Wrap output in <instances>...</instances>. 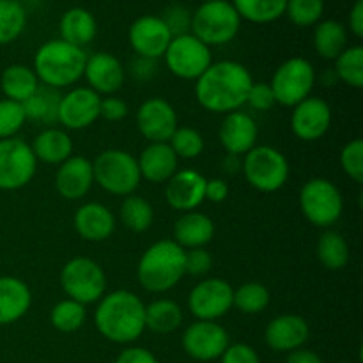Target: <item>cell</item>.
<instances>
[{
	"label": "cell",
	"instance_id": "cell-4",
	"mask_svg": "<svg viewBox=\"0 0 363 363\" xmlns=\"http://www.w3.org/2000/svg\"><path fill=\"white\" fill-rule=\"evenodd\" d=\"M184 277V248L174 240H160L145 248L137 266L138 284L147 293L174 289Z\"/></svg>",
	"mask_w": 363,
	"mask_h": 363
},
{
	"label": "cell",
	"instance_id": "cell-49",
	"mask_svg": "<svg viewBox=\"0 0 363 363\" xmlns=\"http://www.w3.org/2000/svg\"><path fill=\"white\" fill-rule=\"evenodd\" d=\"M128 116V105L117 96H105L99 101V117L110 123L123 121Z\"/></svg>",
	"mask_w": 363,
	"mask_h": 363
},
{
	"label": "cell",
	"instance_id": "cell-41",
	"mask_svg": "<svg viewBox=\"0 0 363 363\" xmlns=\"http://www.w3.org/2000/svg\"><path fill=\"white\" fill-rule=\"evenodd\" d=\"M284 14L296 27H315L325 14V0H287Z\"/></svg>",
	"mask_w": 363,
	"mask_h": 363
},
{
	"label": "cell",
	"instance_id": "cell-24",
	"mask_svg": "<svg viewBox=\"0 0 363 363\" xmlns=\"http://www.w3.org/2000/svg\"><path fill=\"white\" fill-rule=\"evenodd\" d=\"M117 220L113 213L101 202H87L80 206L73 216V227L85 241L101 243L113 234Z\"/></svg>",
	"mask_w": 363,
	"mask_h": 363
},
{
	"label": "cell",
	"instance_id": "cell-47",
	"mask_svg": "<svg viewBox=\"0 0 363 363\" xmlns=\"http://www.w3.org/2000/svg\"><path fill=\"white\" fill-rule=\"evenodd\" d=\"M247 105L257 110V112H268V110H272L277 105L272 85L264 84V82H254L250 91H248Z\"/></svg>",
	"mask_w": 363,
	"mask_h": 363
},
{
	"label": "cell",
	"instance_id": "cell-18",
	"mask_svg": "<svg viewBox=\"0 0 363 363\" xmlns=\"http://www.w3.org/2000/svg\"><path fill=\"white\" fill-rule=\"evenodd\" d=\"M333 113L328 103L318 96H308L293 106L291 130L303 142H315L328 133Z\"/></svg>",
	"mask_w": 363,
	"mask_h": 363
},
{
	"label": "cell",
	"instance_id": "cell-51",
	"mask_svg": "<svg viewBox=\"0 0 363 363\" xmlns=\"http://www.w3.org/2000/svg\"><path fill=\"white\" fill-rule=\"evenodd\" d=\"M116 363H158L155 354L140 346H130L119 353Z\"/></svg>",
	"mask_w": 363,
	"mask_h": 363
},
{
	"label": "cell",
	"instance_id": "cell-45",
	"mask_svg": "<svg viewBox=\"0 0 363 363\" xmlns=\"http://www.w3.org/2000/svg\"><path fill=\"white\" fill-rule=\"evenodd\" d=\"M163 21H165L167 28L170 30L172 38L183 34H190L191 28V11L188 9L183 4H172V6L167 7L163 11L162 16Z\"/></svg>",
	"mask_w": 363,
	"mask_h": 363
},
{
	"label": "cell",
	"instance_id": "cell-17",
	"mask_svg": "<svg viewBox=\"0 0 363 363\" xmlns=\"http://www.w3.org/2000/svg\"><path fill=\"white\" fill-rule=\"evenodd\" d=\"M101 96L89 87H73L60 96L57 123L66 130H85L99 119Z\"/></svg>",
	"mask_w": 363,
	"mask_h": 363
},
{
	"label": "cell",
	"instance_id": "cell-21",
	"mask_svg": "<svg viewBox=\"0 0 363 363\" xmlns=\"http://www.w3.org/2000/svg\"><path fill=\"white\" fill-rule=\"evenodd\" d=\"M257 123L250 113L241 112V110L225 113L222 124H220L218 138L227 155L245 156L257 145Z\"/></svg>",
	"mask_w": 363,
	"mask_h": 363
},
{
	"label": "cell",
	"instance_id": "cell-39",
	"mask_svg": "<svg viewBox=\"0 0 363 363\" xmlns=\"http://www.w3.org/2000/svg\"><path fill=\"white\" fill-rule=\"evenodd\" d=\"M337 80L344 82L347 87L362 89L363 87V46L353 45L347 46L342 53L335 59Z\"/></svg>",
	"mask_w": 363,
	"mask_h": 363
},
{
	"label": "cell",
	"instance_id": "cell-9",
	"mask_svg": "<svg viewBox=\"0 0 363 363\" xmlns=\"http://www.w3.org/2000/svg\"><path fill=\"white\" fill-rule=\"evenodd\" d=\"M60 287L78 303H98L106 293V273L94 259L73 257L60 269Z\"/></svg>",
	"mask_w": 363,
	"mask_h": 363
},
{
	"label": "cell",
	"instance_id": "cell-34",
	"mask_svg": "<svg viewBox=\"0 0 363 363\" xmlns=\"http://www.w3.org/2000/svg\"><path fill=\"white\" fill-rule=\"evenodd\" d=\"M319 262L330 272H340L350 262V245L346 238L339 230L326 229L319 236L318 247H315Z\"/></svg>",
	"mask_w": 363,
	"mask_h": 363
},
{
	"label": "cell",
	"instance_id": "cell-55",
	"mask_svg": "<svg viewBox=\"0 0 363 363\" xmlns=\"http://www.w3.org/2000/svg\"><path fill=\"white\" fill-rule=\"evenodd\" d=\"M201 2H215V0H201Z\"/></svg>",
	"mask_w": 363,
	"mask_h": 363
},
{
	"label": "cell",
	"instance_id": "cell-50",
	"mask_svg": "<svg viewBox=\"0 0 363 363\" xmlns=\"http://www.w3.org/2000/svg\"><path fill=\"white\" fill-rule=\"evenodd\" d=\"M130 71L131 78L137 82H149L158 74V60L147 59V57H135L130 62Z\"/></svg>",
	"mask_w": 363,
	"mask_h": 363
},
{
	"label": "cell",
	"instance_id": "cell-14",
	"mask_svg": "<svg viewBox=\"0 0 363 363\" xmlns=\"http://www.w3.org/2000/svg\"><path fill=\"white\" fill-rule=\"evenodd\" d=\"M184 353L197 362L218 360L229 347L230 337L227 330L216 321H195L181 337Z\"/></svg>",
	"mask_w": 363,
	"mask_h": 363
},
{
	"label": "cell",
	"instance_id": "cell-36",
	"mask_svg": "<svg viewBox=\"0 0 363 363\" xmlns=\"http://www.w3.org/2000/svg\"><path fill=\"white\" fill-rule=\"evenodd\" d=\"M119 220L128 230L131 233H145L152 225L155 220V209L147 199L140 195H128L124 197L123 204L119 208Z\"/></svg>",
	"mask_w": 363,
	"mask_h": 363
},
{
	"label": "cell",
	"instance_id": "cell-54",
	"mask_svg": "<svg viewBox=\"0 0 363 363\" xmlns=\"http://www.w3.org/2000/svg\"><path fill=\"white\" fill-rule=\"evenodd\" d=\"M286 363H325L315 351L307 350V347H298L287 354Z\"/></svg>",
	"mask_w": 363,
	"mask_h": 363
},
{
	"label": "cell",
	"instance_id": "cell-3",
	"mask_svg": "<svg viewBox=\"0 0 363 363\" xmlns=\"http://www.w3.org/2000/svg\"><path fill=\"white\" fill-rule=\"evenodd\" d=\"M87 53L84 48L69 45L62 39H50L43 43L34 55V69L39 84L50 89L73 87L84 78Z\"/></svg>",
	"mask_w": 363,
	"mask_h": 363
},
{
	"label": "cell",
	"instance_id": "cell-56",
	"mask_svg": "<svg viewBox=\"0 0 363 363\" xmlns=\"http://www.w3.org/2000/svg\"><path fill=\"white\" fill-rule=\"evenodd\" d=\"M337 363H351V362H337Z\"/></svg>",
	"mask_w": 363,
	"mask_h": 363
},
{
	"label": "cell",
	"instance_id": "cell-22",
	"mask_svg": "<svg viewBox=\"0 0 363 363\" xmlns=\"http://www.w3.org/2000/svg\"><path fill=\"white\" fill-rule=\"evenodd\" d=\"M311 337L307 319L296 314H282L273 318L264 330V340L273 351L291 353L303 347Z\"/></svg>",
	"mask_w": 363,
	"mask_h": 363
},
{
	"label": "cell",
	"instance_id": "cell-30",
	"mask_svg": "<svg viewBox=\"0 0 363 363\" xmlns=\"http://www.w3.org/2000/svg\"><path fill=\"white\" fill-rule=\"evenodd\" d=\"M39 80L34 69L25 64H11L2 71L0 89L6 99L16 103H25L39 87Z\"/></svg>",
	"mask_w": 363,
	"mask_h": 363
},
{
	"label": "cell",
	"instance_id": "cell-25",
	"mask_svg": "<svg viewBox=\"0 0 363 363\" xmlns=\"http://www.w3.org/2000/svg\"><path fill=\"white\" fill-rule=\"evenodd\" d=\"M137 163L142 179L155 184L167 183L179 170V158L172 151L169 142L149 144L140 152V156L137 158Z\"/></svg>",
	"mask_w": 363,
	"mask_h": 363
},
{
	"label": "cell",
	"instance_id": "cell-38",
	"mask_svg": "<svg viewBox=\"0 0 363 363\" xmlns=\"http://www.w3.org/2000/svg\"><path fill=\"white\" fill-rule=\"evenodd\" d=\"M272 294L268 287L261 282H245L238 289H234L233 308L240 311L241 314L255 315L261 314L269 305Z\"/></svg>",
	"mask_w": 363,
	"mask_h": 363
},
{
	"label": "cell",
	"instance_id": "cell-32",
	"mask_svg": "<svg viewBox=\"0 0 363 363\" xmlns=\"http://www.w3.org/2000/svg\"><path fill=\"white\" fill-rule=\"evenodd\" d=\"M60 92L57 89H50L46 85H39L38 91L30 96L23 105V112L27 121H35L45 126H52L57 123V112H59Z\"/></svg>",
	"mask_w": 363,
	"mask_h": 363
},
{
	"label": "cell",
	"instance_id": "cell-19",
	"mask_svg": "<svg viewBox=\"0 0 363 363\" xmlns=\"http://www.w3.org/2000/svg\"><path fill=\"white\" fill-rule=\"evenodd\" d=\"M84 78L87 80V87L92 89L96 94L113 96L123 87L126 69L123 67V62L112 53L96 52L87 55Z\"/></svg>",
	"mask_w": 363,
	"mask_h": 363
},
{
	"label": "cell",
	"instance_id": "cell-7",
	"mask_svg": "<svg viewBox=\"0 0 363 363\" xmlns=\"http://www.w3.org/2000/svg\"><path fill=\"white\" fill-rule=\"evenodd\" d=\"M245 179L262 194H273L286 186L289 179V162L279 149L272 145H255L241 158Z\"/></svg>",
	"mask_w": 363,
	"mask_h": 363
},
{
	"label": "cell",
	"instance_id": "cell-13",
	"mask_svg": "<svg viewBox=\"0 0 363 363\" xmlns=\"http://www.w3.org/2000/svg\"><path fill=\"white\" fill-rule=\"evenodd\" d=\"M234 287L227 280L204 279L188 294V311L197 321H218L233 311Z\"/></svg>",
	"mask_w": 363,
	"mask_h": 363
},
{
	"label": "cell",
	"instance_id": "cell-12",
	"mask_svg": "<svg viewBox=\"0 0 363 363\" xmlns=\"http://www.w3.org/2000/svg\"><path fill=\"white\" fill-rule=\"evenodd\" d=\"M167 69L181 80H197L213 62L211 48L194 34L176 35L165 52Z\"/></svg>",
	"mask_w": 363,
	"mask_h": 363
},
{
	"label": "cell",
	"instance_id": "cell-10",
	"mask_svg": "<svg viewBox=\"0 0 363 363\" xmlns=\"http://www.w3.org/2000/svg\"><path fill=\"white\" fill-rule=\"evenodd\" d=\"M315 84V69L311 60L303 57H291L284 60L273 73L272 91L275 101L282 106H296L308 98Z\"/></svg>",
	"mask_w": 363,
	"mask_h": 363
},
{
	"label": "cell",
	"instance_id": "cell-43",
	"mask_svg": "<svg viewBox=\"0 0 363 363\" xmlns=\"http://www.w3.org/2000/svg\"><path fill=\"white\" fill-rule=\"evenodd\" d=\"M27 123L23 105L11 99H0V140L16 137L18 131Z\"/></svg>",
	"mask_w": 363,
	"mask_h": 363
},
{
	"label": "cell",
	"instance_id": "cell-31",
	"mask_svg": "<svg viewBox=\"0 0 363 363\" xmlns=\"http://www.w3.org/2000/svg\"><path fill=\"white\" fill-rule=\"evenodd\" d=\"M314 50L321 59L335 60L347 48V28L337 20H321L312 35Z\"/></svg>",
	"mask_w": 363,
	"mask_h": 363
},
{
	"label": "cell",
	"instance_id": "cell-16",
	"mask_svg": "<svg viewBox=\"0 0 363 363\" xmlns=\"http://www.w3.org/2000/svg\"><path fill=\"white\" fill-rule=\"evenodd\" d=\"M177 126V112L167 99L156 96L138 106L137 128L149 144L169 142Z\"/></svg>",
	"mask_w": 363,
	"mask_h": 363
},
{
	"label": "cell",
	"instance_id": "cell-28",
	"mask_svg": "<svg viewBox=\"0 0 363 363\" xmlns=\"http://www.w3.org/2000/svg\"><path fill=\"white\" fill-rule=\"evenodd\" d=\"M30 149L38 162L48 163V165H60L73 156V140L66 130L50 126L35 135Z\"/></svg>",
	"mask_w": 363,
	"mask_h": 363
},
{
	"label": "cell",
	"instance_id": "cell-48",
	"mask_svg": "<svg viewBox=\"0 0 363 363\" xmlns=\"http://www.w3.org/2000/svg\"><path fill=\"white\" fill-rule=\"evenodd\" d=\"M220 360H222V363H261L257 351L243 342L229 344V347L223 351Z\"/></svg>",
	"mask_w": 363,
	"mask_h": 363
},
{
	"label": "cell",
	"instance_id": "cell-8",
	"mask_svg": "<svg viewBox=\"0 0 363 363\" xmlns=\"http://www.w3.org/2000/svg\"><path fill=\"white\" fill-rule=\"evenodd\" d=\"M300 209L312 225L330 229L342 216V194L326 177H312L300 190Z\"/></svg>",
	"mask_w": 363,
	"mask_h": 363
},
{
	"label": "cell",
	"instance_id": "cell-11",
	"mask_svg": "<svg viewBox=\"0 0 363 363\" xmlns=\"http://www.w3.org/2000/svg\"><path fill=\"white\" fill-rule=\"evenodd\" d=\"M35 170L38 160L30 144L18 137L0 140V190H21L34 179Z\"/></svg>",
	"mask_w": 363,
	"mask_h": 363
},
{
	"label": "cell",
	"instance_id": "cell-5",
	"mask_svg": "<svg viewBox=\"0 0 363 363\" xmlns=\"http://www.w3.org/2000/svg\"><path fill=\"white\" fill-rule=\"evenodd\" d=\"M241 18L230 0L202 2L191 13V28L199 41L206 46H222L233 41L241 28Z\"/></svg>",
	"mask_w": 363,
	"mask_h": 363
},
{
	"label": "cell",
	"instance_id": "cell-29",
	"mask_svg": "<svg viewBox=\"0 0 363 363\" xmlns=\"http://www.w3.org/2000/svg\"><path fill=\"white\" fill-rule=\"evenodd\" d=\"M96 32H98V23L94 14L85 7H71L60 16V39L69 45L84 48L96 38Z\"/></svg>",
	"mask_w": 363,
	"mask_h": 363
},
{
	"label": "cell",
	"instance_id": "cell-20",
	"mask_svg": "<svg viewBox=\"0 0 363 363\" xmlns=\"http://www.w3.org/2000/svg\"><path fill=\"white\" fill-rule=\"evenodd\" d=\"M206 177L194 169H181L165 183V201L181 213L195 211L204 199Z\"/></svg>",
	"mask_w": 363,
	"mask_h": 363
},
{
	"label": "cell",
	"instance_id": "cell-37",
	"mask_svg": "<svg viewBox=\"0 0 363 363\" xmlns=\"http://www.w3.org/2000/svg\"><path fill=\"white\" fill-rule=\"evenodd\" d=\"M27 27V9L20 0H0V46L16 41Z\"/></svg>",
	"mask_w": 363,
	"mask_h": 363
},
{
	"label": "cell",
	"instance_id": "cell-6",
	"mask_svg": "<svg viewBox=\"0 0 363 363\" xmlns=\"http://www.w3.org/2000/svg\"><path fill=\"white\" fill-rule=\"evenodd\" d=\"M94 183L106 194L116 197L133 195L140 184L137 158L123 149H106L92 162Z\"/></svg>",
	"mask_w": 363,
	"mask_h": 363
},
{
	"label": "cell",
	"instance_id": "cell-42",
	"mask_svg": "<svg viewBox=\"0 0 363 363\" xmlns=\"http://www.w3.org/2000/svg\"><path fill=\"white\" fill-rule=\"evenodd\" d=\"M169 145L179 160H194L199 158L204 151V137L195 128L177 126V130L170 137Z\"/></svg>",
	"mask_w": 363,
	"mask_h": 363
},
{
	"label": "cell",
	"instance_id": "cell-44",
	"mask_svg": "<svg viewBox=\"0 0 363 363\" xmlns=\"http://www.w3.org/2000/svg\"><path fill=\"white\" fill-rule=\"evenodd\" d=\"M340 167L344 174L354 183H363V140L354 138L347 142L340 151Z\"/></svg>",
	"mask_w": 363,
	"mask_h": 363
},
{
	"label": "cell",
	"instance_id": "cell-1",
	"mask_svg": "<svg viewBox=\"0 0 363 363\" xmlns=\"http://www.w3.org/2000/svg\"><path fill=\"white\" fill-rule=\"evenodd\" d=\"M254 78L250 69L236 60H220L195 80V98L211 113H230L247 105Z\"/></svg>",
	"mask_w": 363,
	"mask_h": 363
},
{
	"label": "cell",
	"instance_id": "cell-53",
	"mask_svg": "<svg viewBox=\"0 0 363 363\" xmlns=\"http://www.w3.org/2000/svg\"><path fill=\"white\" fill-rule=\"evenodd\" d=\"M347 23H350V32L354 38H363V0H354L353 7L347 16Z\"/></svg>",
	"mask_w": 363,
	"mask_h": 363
},
{
	"label": "cell",
	"instance_id": "cell-15",
	"mask_svg": "<svg viewBox=\"0 0 363 363\" xmlns=\"http://www.w3.org/2000/svg\"><path fill=\"white\" fill-rule=\"evenodd\" d=\"M128 41L138 57L160 60L172 41V34L162 18L156 14H144L130 25Z\"/></svg>",
	"mask_w": 363,
	"mask_h": 363
},
{
	"label": "cell",
	"instance_id": "cell-40",
	"mask_svg": "<svg viewBox=\"0 0 363 363\" xmlns=\"http://www.w3.org/2000/svg\"><path fill=\"white\" fill-rule=\"evenodd\" d=\"M85 319H87L85 305L78 303L71 298L59 301L50 312V323L57 332L62 333L78 332L85 325Z\"/></svg>",
	"mask_w": 363,
	"mask_h": 363
},
{
	"label": "cell",
	"instance_id": "cell-2",
	"mask_svg": "<svg viewBox=\"0 0 363 363\" xmlns=\"http://www.w3.org/2000/svg\"><path fill=\"white\" fill-rule=\"evenodd\" d=\"M94 325L108 342L133 344L145 332V303L128 289L105 293L94 311Z\"/></svg>",
	"mask_w": 363,
	"mask_h": 363
},
{
	"label": "cell",
	"instance_id": "cell-27",
	"mask_svg": "<svg viewBox=\"0 0 363 363\" xmlns=\"http://www.w3.org/2000/svg\"><path fill=\"white\" fill-rule=\"evenodd\" d=\"M32 305V293L18 277H0V326L20 321Z\"/></svg>",
	"mask_w": 363,
	"mask_h": 363
},
{
	"label": "cell",
	"instance_id": "cell-23",
	"mask_svg": "<svg viewBox=\"0 0 363 363\" xmlns=\"http://www.w3.org/2000/svg\"><path fill=\"white\" fill-rule=\"evenodd\" d=\"M92 184V162L85 156H71L57 169L55 190L66 201H80L91 191Z\"/></svg>",
	"mask_w": 363,
	"mask_h": 363
},
{
	"label": "cell",
	"instance_id": "cell-35",
	"mask_svg": "<svg viewBox=\"0 0 363 363\" xmlns=\"http://www.w3.org/2000/svg\"><path fill=\"white\" fill-rule=\"evenodd\" d=\"M230 4L241 20L266 25L284 16L287 0H230Z\"/></svg>",
	"mask_w": 363,
	"mask_h": 363
},
{
	"label": "cell",
	"instance_id": "cell-46",
	"mask_svg": "<svg viewBox=\"0 0 363 363\" xmlns=\"http://www.w3.org/2000/svg\"><path fill=\"white\" fill-rule=\"evenodd\" d=\"M213 257L206 248L184 250V275L204 277L211 272Z\"/></svg>",
	"mask_w": 363,
	"mask_h": 363
},
{
	"label": "cell",
	"instance_id": "cell-26",
	"mask_svg": "<svg viewBox=\"0 0 363 363\" xmlns=\"http://www.w3.org/2000/svg\"><path fill=\"white\" fill-rule=\"evenodd\" d=\"M215 238V223L201 211L183 213L176 220L172 229V240L184 250L204 248Z\"/></svg>",
	"mask_w": 363,
	"mask_h": 363
},
{
	"label": "cell",
	"instance_id": "cell-52",
	"mask_svg": "<svg viewBox=\"0 0 363 363\" xmlns=\"http://www.w3.org/2000/svg\"><path fill=\"white\" fill-rule=\"evenodd\" d=\"M227 197H229V184L225 181L220 179V177H213V179L206 181V201L213 202V204H220V202L227 201Z\"/></svg>",
	"mask_w": 363,
	"mask_h": 363
},
{
	"label": "cell",
	"instance_id": "cell-33",
	"mask_svg": "<svg viewBox=\"0 0 363 363\" xmlns=\"http://www.w3.org/2000/svg\"><path fill=\"white\" fill-rule=\"evenodd\" d=\"M181 323H183V311L176 301L160 298L145 305V330L165 335L176 332Z\"/></svg>",
	"mask_w": 363,
	"mask_h": 363
}]
</instances>
